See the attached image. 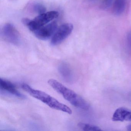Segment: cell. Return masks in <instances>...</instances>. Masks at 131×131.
<instances>
[{"label": "cell", "mask_w": 131, "mask_h": 131, "mask_svg": "<svg viewBox=\"0 0 131 131\" xmlns=\"http://www.w3.org/2000/svg\"><path fill=\"white\" fill-rule=\"evenodd\" d=\"M48 83L73 105L84 110H88L89 108V104L84 99L57 80L50 79L48 80Z\"/></svg>", "instance_id": "1"}, {"label": "cell", "mask_w": 131, "mask_h": 131, "mask_svg": "<svg viewBox=\"0 0 131 131\" xmlns=\"http://www.w3.org/2000/svg\"><path fill=\"white\" fill-rule=\"evenodd\" d=\"M21 87L31 96L42 102L50 108L66 113L70 115L72 113V110L69 106L59 102L56 99L45 92L33 89L26 83L22 84Z\"/></svg>", "instance_id": "2"}, {"label": "cell", "mask_w": 131, "mask_h": 131, "mask_svg": "<svg viewBox=\"0 0 131 131\" xmlns=\"http://www.w3.org/2000/svg\"><path fill=\"white\" fill-rule=\"evenodd\" d=\"M59 13L56 11H51L40 14L33 20H30L27 25L30 31H34L49 23L59 16Z\"/></svg>", "instance_id": "3"}, {"label": "cell", "mask_w": 131, "mask_h": 131, "mask_svg": "<svg viewBox=\"0 0 131 131\" xmlns=\"http://www.w3.org/2000/svg\"><path fill=\"white\" fill-rule=\"evenodd\" d=\"M73 26L70 23H66L57 28L52 37L51 43L53 46H57L65 40L72 33Z\"/></svg>", "instance_id": "4"}, {"label": "cell", "mask_w": 131, "mask_h": 131, "mask_svg": "<svg viewBox=\"0 0 131 131\" xmlns=\"http://www.w3.org/2000/svg\"><path fill=\"white\" fill-rule=\"evenodd\" d=\"M1 36L7 42L18 45L20 42V35L15 27L10 24H5L1 30Z\"/></svg>", "instance_id": "5"}, {"label": "cell", "mask_w": 131, "mask_h": 131, "mask_svg": "<svg viewBox=\"0 0 131 131\" xmlns=\"http://www.w3.org/2000/svg\"><path fill=\"white\" fill-rule=\"evenodd\" d=\"M57 29L56 22H52L34 31L37 38L42 40H47L52 37Z\"/></svg>", "instance_id": "6"}, {"label": "cell", "mask_w": 131, "mask_h": 131, "mask_svg": "<svg viewBox=\"0 0 131 131\" xmlns=\"http://www.w3.org/2000/svg\"><path fill=\"white\" fill-rule=\"evenodd\" d=\"M112 119L116 122L131 121V110L123 107L117 109L113 115Z\"/></svg>", "instance_id": "7"}, {"label": "cell", "mask_w": 131, "mask_h": 131, "mask_svg": "<svg viewBox=\"0 0 131 131\" xmlns=\"http://www.w3.org/2000/svg\"><path fill=\"white\" fill-rule=\"evenodd\" d=\"M0 88L1 90L6 91L20 98L24 97V95L17 90L15 85L10 81L1 78L0 79Z\"/></svg>", "instance_id": "8"}, {"label": "cell", "mask_w": 131, "mask_h": 131, "mask_svg": "<svg viewBox=\"0 0 131 131\" xmlns=\"http://www.w3.org/2000/svg\"><path fill=\"white\" fill-rule=\"evenodd\" d=\"M59 71L63 78L68 82L72 80V73L71 70L67 64L63 63L59 67Z\"/></svg>", "instance_id": "9"}, {"label": "cell", "mask_w": 131, "mask_h": 131, "mask_svg": "<svg viewBox=\"0 0 131 131\" xmlns=\"http://www.w3.org/2000/svg\"><path fill=\"white\" fill-rule=\"evenodd\" d=\"M126 0H115L113 6V12L116 15H121L125 9Z\"/></svg>", "instance_id": "10"}, {"label": "cell", "mask_w": 131, "mask_h": 131, "mask_svg": "<svg viewBox=\"0 0 131 131\" xmlns=\"http://www.w3.org/2000/svg\"><path fill=\"white\" fill-rule=\"evenodd\" d=\"M78 126L83 131H100L102 130L98 126L84 123H78Z\"/></svg>", "instance_id": "11"}, {"label": "cell", "mask_w": 131, "mask_h": 131, "mask_svg": "<svg viewBox=\"0 0 131 131\" xmlns=\"http://www.w3.org/2000/svg\"><path fill=\"white\" fill-rule=\"evenodd\" d=\"M33 9L36 13L39 14L44 13L46 11V7L42 4L37 3L34 4Z\"/></svg>", "instance_id": "12"}, {"label": "cell", "mask_w": 131, "mask_h": 131, "mask_svg": "<svg viewBox=\"0 0 131 131\" xmlns=\"http://www.w3.org/2000/svg\"><path fill=\"white\" fill-rule=\"evenodd\" d=\"M115 0H103L102 4V7L103 9H108L112 6Z\"/></svg>", "instance_id": "13"}, {"label": "cell", "mask_w": 131, "mask_h": 131, "mask_svg": "<svg viewBox=\"0 0 131 131\" xmlns=\"http://www.w3.org/2000/svg\"><path fill=\"white\" fill-rule=\"evenodd\" d=\"M126 129L128 131H131V125L127 126H126Z\"/></svg>", "instance_id": "14"}, {"label": "cell", "mask_w": 131, "mask_h": 131, "mask_svg": "<svg viewBox=\"0 0 131 131\" xmlns=\"http://www.w3.org/2000/svg\"><path fill=\"white\" fill-rule=\"evenodd\" d=\"M128 41L129 44H130V45H131V35L129 36V37Z\"/></svg>", "instance_id": "15"}]
</instances>
